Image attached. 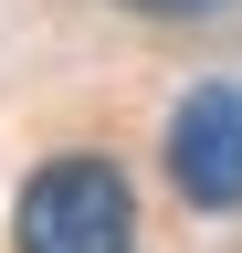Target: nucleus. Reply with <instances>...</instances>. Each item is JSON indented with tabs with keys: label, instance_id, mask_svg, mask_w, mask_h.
Segmentation results:
<instances>
[{
	"label": "nucleus",
	"instance_id": "obj_2",
	"mask_svg": "<svg viewBox=\"0 0 242 253\" xmlns=\"http://www.w3.org/2000/svg\"><path fill=\"white\" fill-rule=\"evenodd\" d=\"M169 179L190 211L242 201V84H190L169 106Z\"/></svg>",
	"mask_w": 242,
	"mask_h": 253
},
{
	"label": "nucleus",
	"instance_id": "obj_1",
	"mask_svg": "<svg viewBox=\"0 0 242 253\" xmlns=\"http://www.w3.org/2000/svg\"><path fill=\"white\" fill-rule=\"evenodd\" d=\"M21 253H137V190L116 158H53L11 211Z\"/></svg>",
	"mask_w": 242,
	"mask_h": 253
}]
</instances>
